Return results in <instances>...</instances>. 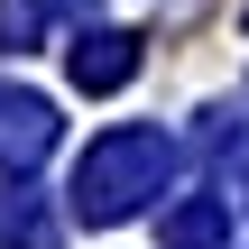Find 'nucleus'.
<instances>
[{
	"instance_id": "obj_1",
	"label": "nucleus",
	"mask_w": 249,
	"mask_h": 249,
	"mask_svg": "<svg viewBox=\"0 0 249 249\" xmlns=\"http://www.w3.org/2000/svg\"><path fill=\"white\" fill-rule=\"evenodd\" d=\"M166 176H176V139L166 129H102L74 157V213L83 222H129Z\"/></svg>"
},
{
	"instance_id": "obj_2",
	"label": "nucleus",
	"mask_w": 249,
	"mask_h": 249,
	"mask_svg": "<svg viewBox=\"0 0 249 249\" xmlns=\"http://www.w3.org/2000/svg\"><path fill=\"white\" fill-rule=\"evenodd\" d=\"M55 148V102L28 83H0V166H37Z\"/></svg>"
},
{
	"instance_id": "obj_3",
	"label": "nucleus",
	"mask_w": 249,
	"mask_h": 249,
	"mask_svg": "<svg viewBox=\"0 0 249 249\" xmlns=\"http://www.w3.org/2000/svg\"><path fill=\"white\" fill-rule=\"evenodd\" d=\"M65 74H74V92H120V83L139 74V37H120V28H83V37L65 46Z\"/></svg>"
},
{
	"instance_id": "obj_4",
	"label": "nucleus",
	"mask_w": 249,
	"mask_h": 249,
	"mask_svg": "<svg viewBox=\"0 0 249 249\" xmlns=\"http://www.w3.org/2000/svg\"><path fill=\"white\" fill-rule=\"evenodd\" d=\"M157 240H166V249H222V240H231V194H194V203H176V213L157 222Z\"/></svg>"
},
{
	"instance_id": "obj_5",
	"label": "nucleus",
	"mask_w": 249,
	"mask_h": 249,
	"mask_svg": "<svg viewBox=\"0 0 249 249\" xmlns=\"http://www.w3.org/2000/svg\"><path fill=\"white\" fill-rule=\"evenodd\" d=\"M0 249H55V213L37 203V185H0Z\"/></svg>"
},
{
	"instance_id": "obj_6",
	"label": "nucleus",
	"mask_w": 249,
	"mask_h": 249,
	"mask_svg": "<svg viewBox=\"0 0 249 249\" xmlns=\"http://www.w3.org/2000/svg\"><path fill=\"white\" fill-rule=\"evenodd\" d=\"M37 37H46V0H0V46H9V55H28Z\"/></svg>"
}]
</instances>
